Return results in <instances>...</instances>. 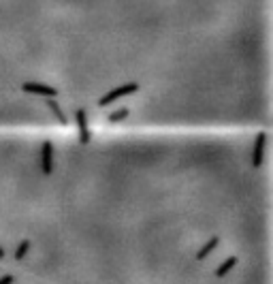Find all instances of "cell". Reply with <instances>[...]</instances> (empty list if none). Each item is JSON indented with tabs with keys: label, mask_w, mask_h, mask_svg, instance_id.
Wrapping results in <instances>:
<instances>
[{
	"label": "cell",
	"mask_w": 273,
	"mask_h": 284,
	"mask_svg": "<svg viewBox=\"0 0 273 284\" xmlns=\"http://www.w3.org/2000/svg\"><path fill=\"white\" fill-rule=\"evenodd\" d=\"M0 284H273V131L0 133Z\"/></svg>",
	"instance_id": "cell-1"
}]
</instances>
